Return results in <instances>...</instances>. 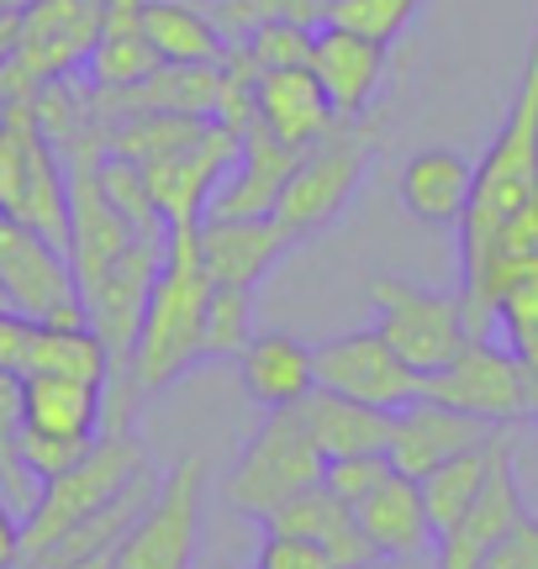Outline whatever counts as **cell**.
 Instances as JSON below:
<instances>
[{"instance_id": "cell-1", "label": "cell", "mask_w": 538, "mask_h": 569, "mask_svg": "<svg viewBox=\"0 0 538 569\" xmlns=\"http://www.w3.org/2000/svg\"><path fill=\"white\" fill-rule=\"evenodd\" d=\"M538 269V21L497 138L459 217V301L470 332L497 327L501 290Z\"/></svg>"}, {"instance_id": "cell-2", "label": "cell", "mask_w": 538, "mask_h": 569, "mask_svg": "<svg viewBox=\"0 0 538 569\" xmlns=\"http://www.w3.org/2000/svg\"><path fill=\"white\" fill-rule=\"evenodd\" d=\"M201 227V222H196ZM196 227H169L165 264L148 290L143 322L127 353V375L138 390H165L207 359V296L211 280L196 253Z\"/></svg>"}, {"instance_id": "cell-3", "label": "cell", "mask_w": 538, "mask_h": 569, "mask_svg": "<svg viewBox=\"0 0 538 569\" xmlns=\"http://www.w3.org/2000/svg\"><path fill=\"white\" fill-rule=\"evenodd\" d=\"M148 475H153V465H148V448L132 432V422L117 417L111 427H101V438L90 443V453L80 465H69L63 475L42 480L32 511L21 517V569L32 559H42L63 532L80 528L84 517H96L101 507H111L117 496H127Z\"/></svg>"}, {"instance_id": "cell-4", "label": "cell", "mask_w": 538, "mask_h": 569, "mask_svg": "<svg viewBox=\"0 0 538 569\" xmlns=\"http://www.w3.org/2000/svg\"><path fill=\"white\" fill-rule=\"evenodd\" d=\"M370 159H375L370 117H338L311 148H301V159H296L286 190L275 201V222L286 227L290 243H307L317 232H328L349 211V201L359 196V184L370 174Z\"/></svg>"}, {"instance_id": "cell-5", "label": "cell", "mask_w": 538, "mask_h": 569, "mask_svg": "<svg viewBox=\"0 0 538 569\" xmlns=\"http://www.w3.org/2000/svg\"><path fill=\"white\" fill-rule=\"evenodd\" d=\"M322 469H328V459H322V448L311 443L301 411L275 407L265 411V422L253 427V438L243 443L238 465H232L228 501L253 522H269L301 490L322 486Z\"/></svg>"}, {"instance_id": "cell-6", "label": "cell", "mask_w": 538, "mask_h": 569, "mask_svg": "<svg viewBox=\"0 0 538 569\" xmlns=\"http://www.w3.org/2000/svg\"><path fill=\"white\" fill-rule=\"evenodd\" d=\"M201 511H207V465L190 453L169 475H159L153 496L111 553V569H190L201 543Z\"/></svg>"}, {"instance_id": "cell-7", "label": "cell", "mask_w": 538, "mask_h": 569, "mask_svg": "<svg viewBox=\"0 0 538 569\" xmlns=\"http://www.w3.org/2000/svg\"><path fill=\"white\" fill-rule=\"evenodd\" d=\"M370 301H375V332L422 380L438 375L470 338L459 290H428V284H412L401 274H380V280H370Z\"/></svg>"}, {"instance_id": "cell-8", "label": "cell", "mask_w": 538, "mask_h": 569, "mask_svg": "<svg viewBox=\"0 0 538 569\" xmlns=\"http://www.w3.org/2000/svg\"><path fill=\"white\" fill-rule=\"evenodd\" d=\"M106 27V0H27L17 53L0 63V84L11 96H38L42 84L90 63V48Z\"/></svg>"}, {"instance_id": "cell-9", "label": "cell", "mask_w": 538, "mask_h": 569, "mask_svg": "<svg viewBox=\"0 0 538 569\" xmlns=\"http://www.w3.org/2000/svg\"><path fill=\"white\" fill-rule=\"evenodd\" d=\"M0 290H6L11 311L32 317V322H53V327L84 322V301L74 264H69V248L42 238L38 227H27L11 211H0Z\"/></svg>"}, {"instance_id": "cell-10", "label": "cell", "mask_w": 538, "mask_h": 569, "mask_svg": "<svg viewBox=\"0 0 538 569\" xmlns=\"http://www.w3.org/2000/svg\"><path fill=\"white\" fill-rule=\"evenodd\" d=\"M422 396H434L444 407L480 417L491 427H512L534 417V407H528V375H522L518 353L507 343H497L491 332H470L455 359L422 380Z\"/></svg>"}, {"instance_id": "cell-11", "label": "cell", "mask_w": 538, "mask_h": 569, "mask_svg": "<svg viewBox=\"0 0 538 569\" xmlns=\"http://www.w3.org/2000/svg\"><path fill=\"white\" fill-rule=\"evenodd\" d=\"M232 159H238V127L201 122L186 142H175V148H165V153H153V159L138 163L165 227L201 222L211 190H217V180L232 169Z\"/></svg>"}, {"instance_id": "cell-12", "label": "cell", "mask_w": 538, "mask_h": 569, "mask_svg": "<svg viewBox=\"0 0 538 569\" xmlns=\"http://www.w3.org/2000/svg\"><path fill=\"white\" fill-rule=\"evenodd\" d=\"M311 369H317V386L322 390L353 396V401L380 411H401L407 401L422 396V375L375 327H359V332L317 343L311 348Z\"/></svg>"}, {"instance_id": "cell-13", "label": "cell", "mask_w": 538, "mask_h": 569, "mask_svg": "<svg viewBox=\"0 0 538 569\" xmlns=\"http://www.w3.org/2000/svg\"><path fill=\"white\" fill-rule=\"evenodd\" d=\"M159 264H165V238H132V243L80 290L84 322L101 332V343L111 348L117 365H127V353H132V338H138V322H143L148 290L159 280Z\"/></svg>"}, {"instance_id": "cell-14", "label": "cell", "mask_w": 538, "mask_h": 569, "mask_svg": "<svg viewBox=\"0 0 538 569\" xmlns=\"http://www.w3.org/2000/svg\"><path fill=\"white\" fill-rule=\"evenodd\" d=\"M528 501H522V480H518V448L507 443V427L491 438V469H486V486L480 496L465 507L449 532H438V569H480L486 553L501 543V532L518 522Z\"/></svg>"}, {"instance_id": "cell-15", "label": "cell", "mask_w": 538, "mask_h": 569, "mask_svg": "<svg viewBox=\"0 0 538 569\" xmlns=\"http://www.w3.org/2000/svg\"><path fill=\"white\" fill-rule=\"evenodd\" d=\"M501 427L480 422V417H465V411L444 407L434 396H417L401 411H391V443H386V459L391 469L422 480L428 469L449 465L455 453H470V448H486Z\"/></svg>"}, {"instance_id": "cell-16", "label": "cell", "mask_w": 538, "mask_h": 569, "mask_svg": "<svg viewBox=\"0 0 538 569\" xmlns=\"http://www.w3.org/2000/svg\"><path fill=\"white\" fill-rule=\"evenodd\" d=\"M286 227L275 217H201L196 227V253L211 284H232V290H259L269 269L290 253Z\"/></svg>"}, {"instance_id": "cell-17", "label": "cell", "mask_w": 538, "mask_h": 569, "mask_svg": "<svg viewBox=\"0 0 538 569\" xmlns=\"http://www.w3.org/2000/svg\"><path fill=\"white\" fill-rule=\"evenodd\" d=\"M296 159H301V148L280 142L265 122L249 117L238 132V159L211 190L207 217H275V201H280Z\"/></svg>"}, {"instance_id": "cell-18", "label": "cell", "mask_w": 538, "mask_h": 569, "mask_svg": "<svg viewBox=\"0 0 538 569\" xmlns=\"http://www.w3.org/2000/svg\"><path fill=\"white\" fill-rule=\"evenodd\" d=\"M386 53H391V48L359 38L349 27L322 21V27L311 32L307 63H311V74H317V84L328 90V101L338 117H370L375 96H380V84H386Z\"/></svg>"}, {"instance_id": "cell-19", "label": "cell", "mask_w": 538, "mask_h": 569, "mask_svg": "<svg viewBox=\"0 0 538 569\" xmlns=\"http://www.w3.org/2000/svg\"><path fill=\"white\" fill-rule=\"evenodd\" d=\"M253 122H265L290 148H311L338 122V111H332L328 90L317 84L311 63H280V69L253 74Z\"/></svg>"}, {"instance_id": "cell-20", "label": "cell", "mask_w": 538, "mask_h": 569, "mask_svg": "<svg viewBox=\"0 0 538 569\" xmlns=\"http://www.w3.org/2000/svg\"><path fill=\"white\" fill-rule=\"evenodd\" d=\"M265 528L301 532V538H311V543L332 559V569H375V565H380V553H375V543L365 538V528H359L353 507H349V501H338L328 486L301 490L296 501H286V507L269 517Z\"/></svg>"}, {"instance_id": "cell-21", "label": "cell", "mask_w": 538, "mask_h": 569, "mask_svg": "<svg viewBox=\"0 0 538 569\" xmlns=\"http://www.w3.org/2000/svg\"><path fill=\"white\" fill-rule=\"evenodd\" d=\"M353 517H359V528H365V538L375 543L380 559H417V553L434 543L422 486H417L412 475H401V469H391L365 501H353Z\"/></svg>"}, {"instance_id": "cell-22", "label": "cell", "mask_w": 538, "mask_h": 569, "mask_svg": "<svg viewBox=\"0 0 538 569\" xmlns=\"http://www.w3.org/2000/svg\"><path fill=\"white\" fill-rule=\"evenodd\" d=\"M301 422H307L311 443L322 448V459H349V453H386L391 443V411L365 407L353 396H338V390H307L301 401Z\"/></svg>"}, {"instance_id": "cell-23", "label": "cell", "mask_w": 538, "mask_h": 569, "mask_svg": "<svg viewBox=\"0 0 538 569\" xmlns=\"http://www.w3.org/2000/svg\"><path fill=\"white\" fill-rule=\"evenodd\" d=\"M238 380H243L253 407H296L307 390H317L311 348L286 338V332H253L238 353Z\"/></svg>"}, {"instance_id": "cell-24", "label": "cell", "mask_w": 538, "mask_h": 569, "mask_svg": "<svg viewBox=\"0 0 538 569\" xmlns=\"http://www.w3.org/2000/svg\"><path fill=\"white\" fill-rule=\"evenodd\" d=\"M21 427L53 438H96L106 427V386L63 380V375H27L21 380Z\"/></svg>"}, {"instance_id": "cell-25", "label": "cell", "mask_w": 538, "mask_h": 569, "mask_svg": "<svg viewBox=\"0 0 538 569\" xmlns=\"http://www.w3.org/2000/svg\"><path fill=\"white\" fill-rule=\"evenodd\" d=\"M476 184V163L455 148H422L401 169V206L428 227H459Z\"/></svg>"}, {"instance_id": "cell-26", "label": "cell", "mask_w": 538, "mask_h": 569, "mask_svg": "<svg viewBox=\"0 0 538 569\" xmlns=\"http://www.w3.org/2000/svg\"><path fill=\"white\" fill-rule=\"evenodd\" d=\"M138 27H143L148 48L165 63H175V69L228 59V42L217 38L211 17L196 0H148L143 11H138Z\"/></svg>"}, {"instance_id": "cell-27", "label": "cell", "mask_w": 538, "mask_h": 569, "mask_svg": "<svg viewBox=\"0 0 538 569\" xmlns=\"http://www.w3.org/2000/svg\"><path fill=\"white\" fill-rule=\"evenodd\" d=\"M111 348L101 343V332L90 322H74V327H53V322H38L32 332V353H27V375H63V380H90V386H106L111 380Z\"/></svg>"}, {"instance_id": "cell-28", "label": "cell", "mask_w": 538, "mask_h": 569, "mask_svg": "<svg viewBox=\"0 0 538 569\" xmlns=\"http://www.w3.org/2000/svg\"><path fill=\"white\" fill-rule=\"evenodd\" d=\"M486 469H491V443L486 448H470V453H455L449 465L428 469L417 486H422V507H428V522H434V538L449 532L465 517V507L480 496L486 486Z\"/></svg>"}, {"instance_id": "cell-29", "label": "cell", "mask_w": 538, "mask_h": 569, "mask_svg": "<svg viewBox=\"0 0 538 569\" xmlns=\"http://www.w3.org/2000/svg\"><path fill=\"white\" fill-rule=\"evenodd\" d=\"M159 69H165V59L148 48L138 21L101 27V38L90 48V80L101 84V90H132V84H143L148 74H159Z\"/></svg>"}, {"instance_id": "cell-30", "label": "cell", "mask_w": 538, "mask_h": 569, "mask_svg": "<svg viewBox=\"0 0 538 569\" xmlns=\"http://www.w3.org/2000/svg\"><path fill=\"white\" fill-rule=\"evenodd\" d=\"M0 490L21 517L32 511L42 490L38 475L21 465V375H11V369H0Z\"/></svg>"}, {"instance_id": "cell-31", "label": "cell", "mask_w": 538, "mask_h": 569, "mask_svg": "<svg viewBox=\"0 0 538 569\" xmlns=\"http://www.w3.org/2000/svg\"><path fill=\"white\" fill-rule=\"evenodd\" d=\"M96 180H101L106 201L117 206V217H122L132 232H143V238H165L169 227L165 217H159V206H153V196H148V180L143 169L132 159H122V153H111V159L96 169Z\"/></svg>"}, {"instance_id": "cell-32", "label": "cell", "mask_w": 538, "mask_h": 569, "mask_svg": "<svg viewBox=\"0 0 538 569\" xmlns=\"http://www.w3.org/2000/svg\"><path fill=\"white\" fill-rule=\"evenodd\" d=\"M422 6H428V0H328V6H322V21L349 27V32H359V38L391 48V42L417 21Z\"/></svg>"}, {"instance_id": "cell-33", "label": "cell", "mask_w": 538, "mask_h": 569, "mask_svg": "<svg viewBox=\"0 0 538 569\" xmlns=\"http://www.w3.org/2000/svg\"><path fill=\"white\" fill-rule=\"evenodd\" d=\"M253 338V290L211 284L207 296V359H238Z\"/></svg>"}, {"instance_id": "cell-34", "label": "cell", "mask_w": 538, "mask_h": 569, "mask_svg": "<svg viewBox=\"0 0 538 569\" xmlns=\"http://www.w3.org/2000/svg\"><path fill=\"white\" fill-rule=\"evenodd\" d=\"M311 32L317 27H301V21H259L243 42L253 69H280V63H307L311 53Z\"/></svg>"}, {"instance_id": "cell-35", "label": "cell", "mask_w": 538, "mask_h": 569, "mask_svg": "<svg viewBox=\"0 0 538 569\" xmlns=\"http://www.w3.org/2000/svg\"><path fill=\"white\" fill-rule=\"evenodd\" d=\"M32 101H38V96H21V101H6V111H0V211H11L21 196V169H27L21 122H27Z\"/></svg>"}, {"instance_id": "cell-36", "label": "cell", "mask_w": 538, "mask_h": 569, "mask_svg": "<svg viewBox=\"0 0 538 569\" xmlns=\"http://www.w3.org/2000/svg\"><path fill=\"white\" fill-rule=\"evenodd\" d=\"M96 438H101V432H96ZM96 438H53V432H27V427H21V465L32 469L42 486V480L63 475L69 465H80Z\"/></svg>"}, {"instance_id": "cell-37", "label": "cell", "mask_w": 538, "mask_h": 569, "mask_svg": "<svg viewBox=\"0 0 538 569\" xmlns=\"http://www.w3.org/2000/svg\"><path fill=\"white\" fill-rule=\"evenodd\" d=\"M391 475V459L386 453H349V459H328V469H322V486L338 496V501H365L380 480Z\"/></svg>"}, {"instance_id": "cell-38", "label": "cell", "mask_w": 538, "mask_h": 569, "mask_svg": "<svg viewBox=\"0 0 538 569\" xmlns=\"http://www.w3.org/2000/svg\"><path fill=\"white\" fill-rule=\"evenodd\" d=\"M253 569H332V559L317 549L311 538H301V532H275L269 528V538L259 543Z\"/></svg>"}, {"instance_id": "cell-39", "label": "cell", "mask_w": 538, "mask_h": 569, "mask_svg": "<svg viewBox=\"0 0 538 569\" xmlns=\"http://www.w3.org/2000/svg\"><path fill=\"white\" fill-rule=\"evenodd\" d=\"M480 569H538V517L534 511H522L518 522L501 532V543L486 553Z\"/></svg>"}, {"instance_id": "cell-40", "label": "cell", "mask_w": 538, "mask_h": 569, "mask_svg": "<svg viewBox=\"0 0 538 569\" xmlns=\"http://www.w3.org/2000/svg\"><path fill=\"white\" fill-rule=\"evenodd\" d=\"M32 332H38V322H32V317H21V311H0V369H11V375H21V369H27Z\"/></svg>"}, {"instance_id": "cell-41", "label": "cell", "mask_w": 538, "mask_h": 569, "mask_svg": "<svg viewBox=\"0 0 538 569\" xmlns=\"http://www.w3.org/2000/svg\"><path fill=\"white\" fill-rule=\"evenodd\" d=\"M0 569H21V511L0 496Z\"/></svg>"}, {"instance_id": "cell-42", "label": "cell", "mask_w": 538, "mask_h": 569, "mask_svg": "<svg viewBox=\"0 0 538 569\" xmlns=\"http://www.w3.org/2000/svg\"><path fill=\"white\" fill-rule=\"evenodd\" d=\"M42 569H111V553H96V559H74V565H42Z\"/></svg>"}, {"instance_id": "cell-43", "label": "cell", "mask_w": 538, "mask_h": 569, "mask_svg": "<svg viewBox=\"0 0 538 569\" xmlns=\"http://www.w3.org/2000/svg\"><path fill=\"white\" fill-rule=\"evenodd\" d=\"M0 11H11V17H21V11H27V0H0Z\"/></svg>"}, {"instance_id": "cell-44", "label": "cell", "mask_w": 538, "mask_h": 569, "mask_svg": "<svg viewBox=\"0 0 538 569\" xmlns=\"http://www.w3.org/2000/svg\"><path fill=\"white\" fill-rule=\"evenodd\" d=\"M0 311H11V301H6V290H0Z\"/></svg>"}, {"instance_id": "cell-45", "label": "cell", "mask_w": 538, "mask_h": 569, "mask_svg": "<svg viewBox=\"0 0 538 569\" xmlns=\"http://www.w3.org/2000/svg\"><path fill=\"white\" fill-rule=\"evenodd\" d=\"M322 6H328V0H322Z\"/></svg>"}]
</instances>
